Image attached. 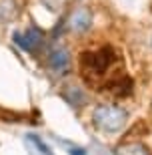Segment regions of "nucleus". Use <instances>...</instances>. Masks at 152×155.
Wrapping results in <instances>:
<instances>
[{
  "mask_svg": "<svg viewBox=\"0 0 152 155\" xmlns=\"http://www.w3.org/2000/svg\"><path fill=\"white\" fill-rule=\"evenodd\" d=\"M126 111L116 105H98L92 113V121L94 125L104 133H118L122 131V127L126 125Z\"/></svg>",
  "mask_w": 152,
  "mask_h": 155,
  "instance_id": "nucleus-1",
  "label": "nucleus"
},
{
  "mask_svg": "<svg viewBox=\"0 0 152 155\" xmlns=\"http://www.w3.org/2000/svg\"><path fill=\"white\" fill-rule=\"evenodd\" d=\"M70 63H72V58H70V52L64 48V46H58L54 51L50 52V57H48V67H50L54 73L62 75V73H66L70 69Z\"/></svg>",
  "mask_w": 152,
  "mask_h": 155,
  "instance_id": "nucleus-2",
  "label": "nucleus"
},
{
  "mask_svg": "<svg viewBox=\"0 0 152 155\" xmlns=\"http://www.w3.org/2000/svg\"><path fill=\"white\" fill-rule=\"evenodd\" d=\"M90 24H92V14L86 8H76L72 12V16L68 18V28L72 32H78V35L86 32L90 28Z\"/></svg>",
  "mask_w": 152,
  "mask_h": 155,
  "instance_id": "nucleus-3",
  "label": "nucleus"
},
{
  "mask_svg": "<svg viewBox=\"0 0 152 155\" xmlns=\"http://www.w3.org/2000/svg\"><path fill=\"white\" fill-rule=\"evenodd\" d=\"M16 42L22 46L24 51L34 52V51H38L40 45L44 42V32L38 30V28H30L24 35H16Z\"/></svg>",
  "mask_w": 152,
  "mask_h": 155,
  "instance_id": "nucleus-4",
  "label": "nucleus"
},
{
  "mask_svg": "<svg viewBox=\"0 0 152 155\" xmlns=\"http://www.w3.org/2000/svg\"><path fill=\"white\" fill-rule=\"evenodd\" d=\"M62 95H64V99H66L70 105H74L76 109H78V107H82V105L86 103V95L80 91L78 87H68V89H64V91H62Z\"/></svg>",
  "mask_w": 152,
  "mask_h": 155,
  "instance_id": "nucleus-5",
  "label": "nucleus"
},
{
  "mask_svg": "<svg viewBox=\"0 0 152 155\" xmlns=\"http://www.w3.org/2000/svg\"><path fill=\"white\" fill-rule=\"evenodd\" d=\"M14 14H16V10L12 6V0H4L0 4V20H12Z\"/></svg>",
  "mask_w": 152,
  "mask_h": 155,
  "instance_id": "nucleus-6",
  "label": "nucleus"
},
{
  "mask_svg": "<svg viewBox=\"0 0 152 155\" xmlns=\"http://www.w3.org/2000/svg\"><path fill=\"white\" fill-rule=\"evenodd\" d=\"M44 2L46 8H50V10H58L62 4H64V0H42Z\"/></svg>",
  "mask_w": 152,
  "mask_h": 155,
  "instance_id": "nucleus-7",
  "label": "nucleus"
}]
</instances>
